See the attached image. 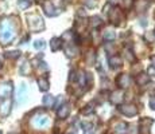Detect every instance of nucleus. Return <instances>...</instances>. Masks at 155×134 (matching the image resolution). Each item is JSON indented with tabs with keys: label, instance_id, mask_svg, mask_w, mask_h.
I'll use <instances>...</instances> for the list:
<instances>
[{
	"label": "nucleus",
	"instance_id": "39448f33",
	"mask_svg": "<svg viewBox=\"0 0 155 134\" xmlns=\"http://www.w3.org/2000/svg\"><path fill=\"white\" fill-rule=\"evenodd\" d=\"M12 83L11 82H5L3 85H0V101L5 99V98H11L12 95Z\"/></svg>",
	"mask_w": 155,
	"mask_h": 134
},
{
	"label": "nucleus",
	"instance_id": "ddd939ff",
	"mask_svg": "<svg viewBox=\"0 0 155 134\" xmlns=\"http://www.w3.org/2000/svg\"><path fill=\"white\" fill-rule=\"evenodd\" d=\"M151 125H153V120L151 118H144V120H142L140 121V132L143 134H148L150 133V127H151Z\"/></svg>",
	"mask_w": 155,
	"mask_h": 134
},
{
	"label": "nucleus",
	"instance_id": "cd10ccee",
	"mask_svg": "<svg viewBox=\"0 0 155 134\" xmlns=\"http://www.w3.org/2000/svg\"><path fill=\"white\" fill-rule=\"evenodd\" d=\"M126 54H127V59L130 62H135V56L132 55V51L131 50H126Z\"/></svg>",
	"mask_w": 155,
	"mask_h": 134
},
{
	"label": "nucleus",
	"instance_id": "2eb2a0df",
	"mask_svg": "<svg viewBox=\"0 0 155 134\" xmlns=\"http://www.w3.org/2000/svg\"><path fill=\"white\" fill-rule=\"evenodd\" d=\"M61 47H62L61 38H53V39L50 40V48H51L53 51H58V50H61Z\"/></svg>",
	"mask_w": 155,
	"mask_h": 134
},
{
	"label": "nucleus",
	"instance_id": "b1692460",
	"mask_svg": "<svg viewBox=\"0 0 155 134\" xmlns=\"http://www.w3.org/2000/svg\"><path fill=\"white\" fill-rule=\"evenodd\" d=\"M28 73H30V63H28V62H25V63L22 64V67H20V74L27 75Z\"/></svg>",
	"mask_w": 155,
	"mask_h": 134
},
{
	"label": "nucleus",
	"instance_id": "c85d7f7f",
	"mask_svg": "<svg viewBox=\"0 0 155 134\" xmlns=\"http://www.w3.org/2000/svg\"><path fill=\"white\" fill-rule=\"evenodd\" d=\"M121 3L126 8H131V5L134 4V0H121Z\"/></svg>",
	"mask_w": 155,
	"mask_h": 134
},
{
	"label": "nucleus",
	"instance_id": "72a5a7b5",
	"mask_svg": "<svg viewBox=\"0 0 155 134\" xmlns=\"http://www.w3.org/2000/svg\"><path fill=\"white\" fill-rule=\"evenodd\" d=\"M68 134H77V130H76V129H73V130H70V132L68 133Z\"/></svg>",
	"mask_w": 155,
	"mask_h": 134
},
{
	"label": "nucleus",
	"instance_id": "6e6552de",
	"mask_svg": "<svg viewBox=\"0 0 155 134\" xmlns=\"http://www.w3.org/2000/svg\"><path fill=\"white\" fill-rule=\"evenodd\" d=\"M120 111L123 113L124 115H127V117H134V115H136V113H138V107L135 105H132V103H128V105L120 106Z\"/></svg>",
	"mask_w": 155,
	"mask_h": 134
},
{
	"label": "nucleus",
	"instance_id": "5701e85b",
	"mask_svg": "<svg viewBox=\"0 0 155 134\" xmlns=\"http://www.w3.org/2000/svg\"><path fill=\"white\" fill-rule=\"evenodd\" d=\"M18 5H19V8H22V10H26V8H28L30 5H31V2H30V0H18Z\"/></svg>",
	"mask_w": 155,
	"mask_h": 134
},
{
	"label": "nucleus",
	"instance_id": "4be33fe9",
	"mask_svg": "<svg viewBox=\"0 0 155 134\" xmlns=\"http://www.w3.org/2000/svg\"><path fill=\"white\" fill-rule=\"evenodd\" d=\"M91 26L93 27V28H97V27H100L101 26V19L99 16H93L91 19Z\"/></svg>",
	"mask_w": 155,
	"mask_h": 134
},
{
	"label": "nucleus",
	"instance_id": "7ed1b4c3",
	"mask_svg": "<svg viewBox=\"0 0 155 134\" xmlns=\"http://www.w3.org/2000/svg\"><path fill=\"white\" fill-rule=\"evenodd\" d=\"M31 125L37 129H45L50 125V118L46 114H39L31 120Z\"/></svg>",
	"mask_w": 155,
	"mask_h": 134
},
{
	"label": "nucleus",
	"instance_id": "9b49d317",
	"mask_svg": "<svg viewBox=\"0 0 155 134\" xmlns=\"http://www.w3.org/2000/svg\"><path fill=\"white\" fill-rule=\"evenodd\" d=\"M124 99V91L123 90H116L111 94V102L113 105H120Z\"/></svg>",
	"mask_w": 155,
	"mask_h": 134
},
{
	"label": "nucleus",
	"instance_id": "20e7f679",
	"mask_svg": "<svg viewBox=\"0 0 155 134\" xmlns=\"http://www.w3.org/2000/svg\"><path fill=\"white\" fill-rule=\"evenodd\" d=\"M11 107H12V99L11 98L2 99L0 101V115L2 117H7L11 113Z\"/></svg>",
	"mask_w": 155,
	"mask_h": 134
},
{
	"label": "nucleus",
	"instance_id": "a878e982",
	"mask_svg": "<svg viewBox=\"0 0 155 134\" xmlns=\"http://www.w3.org/2000/svg\"><path fill=\"white\" fill-rule=\"evenodd\" d=\"M34 47H35L37 50H42L43 47H45V42H43V40H35Z\"/></svg>",
	"mask_w": 155,
	"mask_h": 134
},
{
	"label": "nucleus",
	"instance_id": "f257e3e1",
	"mask_svg": "<svg viewBox=\"0 0 155 134\" xmlns=\"http://www.w3.org/2000/svg\"><path fill=\"white\" fill-rule=\"evenodd\" d=\"M16 35L14 22L10 17H4L0 20V44H8L14 40Z\"/></svg>",
	"mask_w": 155,
	"mask_h": 134
},
{
	"label": "nucleus",
	"instance_id": "aec40b11",
	"mask_svg": "<svg viewBox=\"0 0 155 134\" xmlns=\"http://www.w3.org/2000/svg\"><path fill=\"white\" fill-rule=\"evenodd\" d=\"M103 38L105 40H113L116 38V32L112 31V30H107V31L103 34Z\"/></svg>",
	"mask_w": 155,
	"mask_h": 134
},
{
	"label": "nucleus",
	"instance_id": "6ab92c4d",
	"mask_svg": "<svg viewBox=\"0 0 155 134\" xmlns=\"http://www.w3.org/2000/svg\"><path fill=\"white\" fill-rule=\"evenodd\" d=\"M54 103H55V98L53 97V95L47 94V95H45V97H43V105L46 106V107L54 106Z\"/></svg>",
	"mask_w": 155,
	"mask_h": 134
},
{
	"label": "nucleus",
	"instance_id": "f704fd0d",
	"mask_svg": "<svg viewBox=\"0 0 155 134\" xmlns=\"http://www.w3.org/2000/svg\"><path fill=\"white\" fill-rule=\"evenodd\" d=\"M151 62H153V67L155 68V56H153V58H151Z\"/></svg>",
	"mask_w": 155,
	"mask_h": 134
},
{
	"label": "nucleus",
	"instance_id": "f03ea898",
	"mask_svg": "<svg viewBox=\"0 0 155 134\" xmlns=\"http://www.w3.org/2000/svg\"><path fill=\"white\" fill-rule=\"evenodd\" d=\"M27 26L28 30L32 32H39L45 30V22L42 16H39L38 14H28L27 15Z\"/></svg>",
	"mask_w": 155,
	"mask_h": 134
},
{
	"label": "nucleus",
	"instance_id": "2f4dec72",
	"mask_svg": "<svg viewBox=\"0 0 155 134\" xmlns=\"http://www.w3.org/2000/svg\"><path fill=\"white\" fill-rule=\"evenodd\" d=\"M150 107H151L153 110H155V97H153V98L150 99Z\"/></svg>",
	"mask_w": 155,
	"mask_h": 134
},
{
	"label": "nucleus",
	"instance_id": "423d86ee",
	"mask_svg": "<svg viewBox=\"0 0 155 134\" xmlns=\"http://www.w3.org/2000/svg\"><path fill=\"white\" fill-rule=\"evenodd\" d=\"M43 11L47 16H57V15L61 12V10H59V8H55V5L53 4L50 0H47V2L43 3Z\"/></svg>",
	"mask_w": 155,
	"mask_h": 134
},
{
	"label": "nucleus",
	"instance_id": "7c9ffc66",
	"mask_svg": "<svg viewBox=\"0 0 155 134\" xmlns=\"http://www.w3.org/2000/svg\"><path fill=\"white\" fill-rule=\"evenodd\" d=\"M147 75H153V76H155V68L154 67H150L147 70Z\"/></svg>",
	"mask_w": 155,
	"mask_h": 134
},
{
	"label": "nucleus",
	"instance_id": "473e14b6",
	"mask_svg": "<svg viewBox=\"0 0 155 134\" xmlns=\"http://www.w3.org/2000/svg\"><path fill=\"white\" fill-rule=\"evenodd\" d=\"M70 80H74V79H76V73H74V71H73V73H70V78H69Z\"/></svg>",
	"mask_w": 155,
	"mask_h": 134
},
{
	"label": "nucleus",
	"instance_id": "bb28decb",
	"mask_svg": "<svg viewBox=\"0 0 155 134\" xmlns=\"http://www.w3.org/2000/svg\"><path fill=\"white\" fill-rule=\"evenodd\" d=\"M82 3L89 8H93L94 5H96V2H94V0H82Z\"/></svg>",
	"mask_w": 155,
	"mask_h": 134
},
{
	"label": "nucleus",
	"instance_id": "412c9836",
	"mask_svg": "<svg viewBox=\"0 0 155 134\" xmlns=\"http://www.w3.org/2000/svg\"><path fill=\"white\" fill-rule=\"evenodd\" d=\"M66 54H68V56H76L77 54H78V50H77L76 46L69 44V46L66 47Z\"/></svg>",
	"mask_w": 155,
	"mask_h": 134
},
{
	"label": "nucleus",
	"instance_id": "c9c22d12",
	"mask_svg": "<svg viewBox=\"0 0 155 134\" xmlns=\"http://www.w3.org/2000/svg\"><path fill=\"white\" fill-rule=\"evenodd\" d=\"M0 68H2V62H0Z\"/></svg>",
	"mask_w": 155,
	"mask_h": 134
},
{
	"label": "nucleus",
	"instance_id": "393cba45",
	"mask_svg": "<svg viewBox=\"0 0 155 134\" xmlns=\"http://www.w3.org/2000/svg\"><path fill=\"white\" fill-rule=\"evenodd\" d=\"M5 56H7V58H11V59H16L20 56V52L19 51H10V52L5 54Z\"/></svg>",
	"mask_w": 155,
	"mask_h": 134
},
{
	"label": "nucleus",
	"instance_id": "e433bc0d",
	"mask_svg": "<svg viewBox=\"0 0 155 134\" xmlns=\"http://www.w3.org/2000/svg\"><path fill=\"white\" fill-rule=\"evenodd\" d=\"M0 134H3V133H2V132H0Z\"/></svg>",
	"mask_w": 155,
	"mask_h": 134
},
{
	"label": "nucleus",
	"instance_id": "1a4fd4ad",
	"mask_svg": "<svg viewBox=\"0 0 155 134\" xmlns=\"http://www.w3.org/2000/svg\"><path fill=\"white\" fill-rule=\"evenodd\" d=\"M27 95H28V90H27V85L26 83H22L20 87L18 89V103H23L26 99H27Z\"/></svg>",
	"mask_w": 155,
	"mask_h": 134
},
{
	"label": "nucleus",
	"instance_id": "f3484780",
	"mask_svg": "<svg viewBox=\"0 0 155 134\" xmlns=\"http://www.w3.org/2000/svg\"><path fill=\"white\" fill-rule=\"evenodd\" d=\"M113 130H115L116 134H124L127 132V123L126 122H117L113 127Z\"/></svg>",
	"mask_w": 155,
	"mask_h": 134
},
{
	"label": "nucleus",
	"instance_id": "a211bd4d",
	"mask_svg": "<svg viewBox=\"0 0 155 134\" xmlns=\"http://www.w3.org/2000/svg\"><path fill=\"white\" fill-rule=\"evenodd\" d=\"M150 80V78H148V75L147 74H139L138 76H136V83H138L139 86H144V85H147V82Z\"/></svg>",
	"mask_w": 155,
	"mask_h": 134
},
{
	"label": "nucleus",
	"instance_id": "dca6fc26",
	"mask_svg": "<svg viewBox=\"0 0 155 134\" xmlns=\"http://www.w3.org/2000/svg\"><path fill=\"white\" fill-rule=\"evenodd\" d=\"M38 87H39L41 91H47L50 87V83L49 80H47V78H38Z\"/></svg>",
	"mask_w": 155,
	"mask_h": 134
},
{
	"label": "nucleus",
	"instance_id": "0eeeda50",
	"mask_svg": "<svg viewBox=\"0 0 155 134\" xmlns=\"http://www.w3.org/2000/svg\"><path fill=\"white\" fill-rule=\"evenodd\" d=\"M109 20H111L115 26H119L123 22V12H121L119 8H113L111 12H109Z\"/></svg>",
	"mask_w": 155,
	"mask_h": 134
},
{
	"label": "nucleus",
	"instance_id": "4468645a",
	"mask_svg": "<svg viewBox=\"0 0 155 134\" xmlns=\"http://www.w3.org/2000/svg\"><path fill=\"white\" fill-rule=\"evenodd\" d=\"M109 64H111L112 68H117L123 64V59H121L119 55H113L109 58Z\"/></svg>",
	"mask_w": 155,
	"mask_h": 134
},
{
	"label": "nucleus",
	"instance_id": "9d476101",
	"mask_svg": "<svg viewBox=\"0 0 155 134\" xmlns=\"http://www.w3.org/2000/svg\"><path fill=\"white\" fill-rule=\"evenodd\" d=\"M70 103H64L62 106L58 107V111H57V115H58L59 120H65V118L69 117L70 114Z\"/></svg>",
	"mask_w": 155,
	"mask_h": 134
},
{
	"label": "nucleus",
	"instance_id": "f8f14e48",
	"mask_svg": "<svg viewBox=\"0 0 155 134\" xmlns=\"http://www.w3.org/2000/svg\"><path fill=\"white\" fill-rule=\"evenodd\" d=\"M131 82H132V79H131V76L127 75V74H123V75H120V76H119V79H117V85L120 86L121 89L130 87Z\"/></svg>",
	"mask_w": 155,
	"mask_h": 134
},
{
	"label": "nucleus",
	"instance_id": "c756f323",
	"mask_svg": "<svg viewBox=\"0 0 155 134\" xmlns=\"http://www.w3.org/2000/svg\"><path fill=\"white\" fill-rule=\"evenodd\" d=\"M93 110H94V107H92L91 105H88V106H86L84 110H82V114H89V113H91V111H93Z\"/></svg>",
	"mask_w": 155,
	"mask_h": 134
}]
</instances>
